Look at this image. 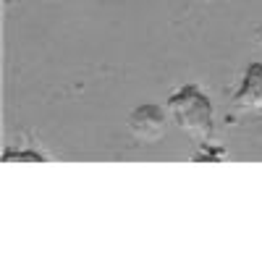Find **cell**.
<instances>
[{"label": "cell", "mask_w": 262, "mask_h": 262, "mask_svg": "<svg viewBox=\"0 0 262 262\" xmlns=\"http://www.w3.org/2000/svg\"><path fill=\"white\" fill-rule=\"evenodd\" d=\"M128 128H131V134H134V139L152 144V142L163 139L165 128H168V116L158 105H142L128 116Z\"/></svg>", "instance_id": "7a4b0ae2"}, {"label": "cell", "mask_w": 262, "mask_h": 262, "mask_svg": "<svg viewBox=\"0 0 262 262\" xmlns=\"http://www.w3.org/2000/svg\"><path fill=\"white\" fill-rule=\"evenodd\" d=\"M45 158L37 155V152H6L3 163H42Z\"/></svg>", "instance_id": "277c9868"}, {"label": "cell", "mask_w": 262, "mask_h": 262, "mask_svg": "<svg viewBox=\"0 0 262 262\" xmlns=\"http://www.w3.org/2000/svg\"><path fill=\"white\" fill-rule=\"evenodd\" d=\"M168 116L176 121V126L184 134L196 142V144H210L212 142V105L207 100V95L194 84H186L176 95H170L168 100Z\"/></svg>", "instance_id": "6da1fadb"}, {"label": "cell", "mask_w": 262, "mask_h": 262, "mask_svg": "<svg viewBox=\"0 0 262 262\" xmlns=\"http://www.w3.org/2000/svg\"><path fill=\"white\" fill-rule=\"evenodd\" d=\"M233 102H236L238 111L262 113V63H252L247 69Z\"/></svg>", "instance_id": "3957f363"}]
</instances>
